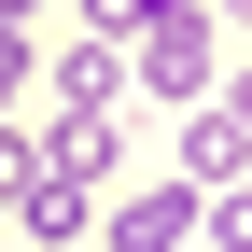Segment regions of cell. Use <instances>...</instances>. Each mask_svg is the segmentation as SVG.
Returning <instances> with one entry per match:
<instances>
[{"instance_id": "obj_2", "label": "cell", "mask_w": 252, "mask_h": 252, "mask_svg": "<svg viewBox=\"0 0 252 252\" xmlns=\"http://www.w3.org/2000/svg\"><path fill=\"white\" fill-rule=\"evenodd\" d=\"M238 168H252V126H238L224 98H196V112H182V168H168V182H196V196H238Z\"/></svg>"}, {"instance_id": "obj_1", "label": "cell", "mask_w": 252, "mask_h": 252, "mask_svg": "<svg viewBox=\"0 0 252 252\" xmlns=\"http://www.w3.org/2000/svg\"><path fill=\"white\" fill-rule=\"evenodd\" d=\"M126 42H140V84H154V98H196V84H210V28H196V0H140Z\"/></svg>"}, {"instance_id": "obj_3", "label": "cell", "mask_w": 252, "mask_h": 252, "mask_svg": "<svg viewBox=\"0 0 252 252\" xmlns=\"http://www.w3.org/2000/svg\"><path fill=\"white\" fill-rule=\"evenodd\" d=\"M196 224H210V196H196V182H140V196H126L98 238H112V252H182Z\"/></svg>"}, {"instance_id": "obj_5", "label": "cell", "mask_w": 252, "mask_h": 252, "mask_svg": "<svg viewBox=\"0 0 252 252\" xmlns=\"http://www.w3.org/2000/svg\"><path fill=\"white\" fill-rule=\"evenodd\" d=\"M196 238H224V252H252V182H238V196H210V224Z\"/></svg>"}, {"instance_id": "obj_4", "label": "cell", "mask_w": 252, "mask_h": 252, "mask_svg": "<svg viewBox=\"0 0 252 252\" xmlns=\"http://www.w3.org/2000/svg\"><path fill=\"white\" fill-rule=\"evenodd\" d=\"M14 224H28V238H84V182L28 154V182H14Z\"/></svg>"}]
</instances>
